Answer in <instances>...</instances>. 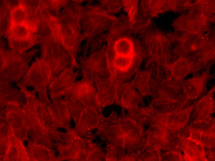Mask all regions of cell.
Returning a JSON list of instances; mask_svg holds the SVG:
<instances>
[{
  "label": "cell",
  "instance_id": "1",
  "mask_svg": "<svg viewBox=\"0 0 215 161\" xmlns=\"http://www.w3.org/2000/svg\"><path fill=\"white\" fill-rule=\"evenodd\" d=\"M114 49L116 54L133 57L134 46L131 40L127 37H123L116 42Z\"/></svg>",
  "mask_w": 215,
  "mask_h": 161
},
{
  "label": "cell",
  "instance_id": "2",
  "mask_svg": "<svg viewBox=\"0 0 215 161\" xmlns=\"http://www.w3.org/2000/svg\"><path fill=\"white\" fill-rule=\"evenodd\" d=\"M133 57L116 55L114 61L116 67L122 71H126L131 66Z\"/></svg>",
  "mask_w": 215,
  "mask_h": 161
}]
</instances>
